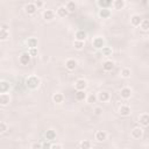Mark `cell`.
I'll return each instance as SVG.
<instances>
[{
    "instance_id": "6da1fadb",
    "label": "cell",
    "mask_w": 149,
    "mask_h": 149,
    "mask_svg": "<svg viewBox=\"0 0 149 149\" xmlns=\"http://www.w3.org/2000/svg\"><path fill=\"white\" fill-rule=\"evenodd\" d=\"M40 84H41V80H40V78L36 77V76H31V77H28V78L26 79V85H27V87L32 88V90H35V88H37V87L40 86Z\"/></svg>"
},
{
    "instance_id": "7a4b0ae2",
    "label": "cell",
    "mask_w": 149,
    "mask_h": 149,
    "mask_svg": "<svg viewBox=\"0 0 149 149\" xmlns=\"http://www.w3.org/2000/svg\"><path fill=\"white\" fill-rule=\"evenodd\" d=\"M92 46H93L96 49H103V48L105 47V41H104L103 37L97 36V37H95V39L92 40Z\"/></svg>"
},
{
    "instance_id": "3957f363",
    "label": "cell",
    "mask_w": 149,
    "mask_h": 149,
    "mask_svg": "<svg viewBox=\"0 0 149 149\" xmlns=\"http://www.w3.org/2000/svg\"><path fill=\"white\" fill-rule=\"evenodd\" d=\"M142 134H143V131H142V128H140V127H135V128H133L132 132H131V136H132L134 140H140V139L142 137Z\"/></svg>"
},
{
    "instance_id": "277c9868",
    "label": "cell",
    "mask_w": 149,
    "mask_h": 149,
    "mask_svg": "<svg viewBox=\"0 0 149 149\" xmlns=\"http://www.w3.org/2000/svg\"><path fill=\"white\" fill-rule=\"evenodd\" d=\"M31 58H32L31 54H29V52H23L20 56V63L22 65H28L29 63H31Z\"/></svg>"
},
{
    "instance_id": "5b68a950",
    "label": "cell",
    "mask_w": 149,
    "mask_h": 149,
    "mask_svg": "<svg viewBox=\"0 0 149 149\" xmlns=\"http://www.w3.org/2000/svg\"><path fill=\"white\" fill-rule=\"evenodd\" d=\"M10 101H11V97L7 92L0 95V105L1 106H7L10 104Z\"/></svg>"
},
{
    "instance_id": "8992f818",
    "label": "cell",
    "mask_w": 149,
    "mask_h": 149,
    "mask_svg": "<svg viewBox=\"0 0 149 149\" xmlns=\"http://www.w3.org/2000/svg\"><path fill=\"white\" fill-rule=\"evenodd\" d=\"M110 98H111V96L107 91H101L98 93V100L100 103H107L110 100Z\"/></svg>"
},
{
    "instance_id": "52a82bcc",
    "label": "cell",
    "mask_w": 149,
    "mask_h": 149,
    "mask_svg": "<svg viewBox=\"0 0 149 149\" xmlns=\"http://www.w3.org/2000/svg\"><path fill=\"white\" fill-rule=\"evenodd\" d=\"M95 139H96L97 142H104L107 139V133L104 132V131H98L95 135Z\"/></svg>"
},
{
    "instance_id": "ba28073f",
    "label": "cell",
    "mask_w": 149,
    "mask_h": 149,
    "mask_svg": "<svg viewBox=\"0 0 149 149\" xmlns=\"http://www.w3.org/2000/svg\"><path fill=\"white\" fill-rule=\"evenodd\" d=\"M56 14H57V16H59V18H65V16H68L69 11H68V8H67L65 6H61V7H58V8L56 10Z\"/></svg>"
},
{
    "instance_id": "9c48e42d",
    "label": "cell",
    "mask_w": 149,
    "mask_h": 149,
    "mask_svg": "<svg viewBox=\"0 0 149 149\" xmlns=\"http://www.w3.org/2000/svg\"><path fill=\"white\" fill-rule=\"evenodd\" d=\"M120 96H121V98L122 99H129L131 97H132V90L129 87H124V88H121V91H120Z\"/></svg>"
},
{
    "instance_id": "30bf717a",
    "label": "cell",
    "mask_w": 149,
    "mask_h": 149,
    "mask_svg": "<svg viewBox=\"0 0 149 149\" xmlns=\"http://www.w3.org/2000/svg\"><path fill=\"white\" fill-rule=\"evenodd\" d=\"M65 68L68 70H70V71H73L77 68V61H76V59H73V58L68 59V61L65 62Z\"/></svg>"
},
{
    "instance_id": "8fae6325",
    "label": "cell",
    "mask_w": 149,
    "mask_h": 149,
    "mask_svg": "<svg viewBox=\"0 0 149 149\" xmlns=\"http://www.w3.org/2000/svg\"><path fill=\"white\" fill-rule=\"evenodd\" d=\"M86 86H87V83H86L85 79H78V80L75 83L76 90H83V91H85Z\"/></svg>"
},
{
    "instance_id": "7c38bea8",
    "label": "cell",
    "mask_w": 149,
    "mask_h": 149,
    "mask_svg": "<svg viewBox=\"0 0 149 149\" xmlns=\"http://www.w3.org/2000/svg\"><path fill=\"white\" fill-rule=\"evenodd\" d=\"M119 113H120L122 116H128L132 113V110L128 105H122V106H120V108H119Z\"/></svg>"
},
{
    "instance_id": "4fadbf2b",
    "label": "cell",
    "mask_w": 149,
    "mask_h": 149,
    "mask_svg": "<svg viewBox=\"0 0 149 149\" xmlns=\"http://www.w3.org/2000/svg\"><path fill=\"white\" fill-rule=\"evenodd\" d=\"M24 10H26V13H27V14H29V15H33V14H35V12L37 11V7L35 6V4H34V3H32V4H28V5H26Z\"/></svg>"
},
{
    "instance_id": "5bb4252c",
    "label": "cell",
    "mask_w": 149,
    "mask_h": 149,
    "mask_svg": "<svg viewBox=\"0 0 149 149\" xmlns=\"http://www.w3.org/2000/svg\"><path fill=\"white\" fill-rule=\"evenodd\" d=\"M139 122L143 127H148L149 126V114H142V115H140Z\"/></svg>"
},
{
    "instance_id": "9a60e30c",
    "label": "cell",
    "mask_w": 149,
    "mask_h": 149,
    "mask_svg": "<svg viewBox=\"0 0 149 149\" xmlns=\"http://www.w3.org/2000/svg\"><path fill=\"white\" fill-rule=\"evenodd\" d=\"M42 16H43V19L46 21H51V20L55 19V12L51 11V10H47V11L43 12V15Z\"/></svg>"
},
{
    "instance_id": "2e32d148",
    "label": "cell",
    "mask_w": 149,
    "mask_h": 149,
    "mask_svg": "<svg viewBox=\"0 0 149 149\" xmlns=\"http://www.w3.org/2000/svg\"><path fill=\"white\" fill-rule=\"evenodd\" d=\"M114 3V0H98V5L100 8H110Z\"/></svg>"
},
{
    "instance_id": "e0dca14e",
    "label": "cell",
    "mask_w": 149,
    "mask_h": 149,
    "mask_svg": "<svg viewBox=\"0 0 149 149\" xmlns=\"http://www.w3.org/2000/svg\"><path fill=\"white\" fill-rule=\"evenodd\" d=\"M141 21H142V19H141V16L137 15V14H134V15L131 16V23H132L134 27H140Z\"/></svg>"
},
{
    "instance_id": "ac0fdd59",
    "label": "cell",
    "mask_w": 149,
    "mask_h": 149,
    "mask_svg": "<svg viewBox=\"0 0 149 149\" xmlns=\"http://www.w3.org/2000/svg\"><path fill=\"white\" fill-rule=\"evenodd\" d=\"M75 98H76V100L82 101V100H85L87 97H86L85 91H83V90H77V91L75 92Z\"/></svg>"
},
{
    "instance_id": "d6986e66",
    "label": "cell",
    "mask_w": 149,
    "mask_h": 149,
    "mask_svg": "<svg viewBox=\"0 0 149 149\" xmlns=\"http://www.w3.org/2000/svg\"><path fill=\"white\" fill-rule=\"evenodd\" d=\"M125 0H114V3H113V7H114V10H116V11H120V10H122L124 7H125Z\"/></svg>"
},
{
    "instance_id": "ffe728a7",
    "label": "cell",
    "mask_w": 149,
    "mask_h": 149,
    "mask_svg": "<svg viewBox=\"0 0 149 149\" xmlns=\"http://www.w3.org/2000/svg\"><path fill=\"white\" fill-rule=\"evenodd\" d=\"M76 40H79V41H85V39H86V36H87V34H86V32L85 31H83V29H80V31H77L76 32Z\"/></svg>"
},
{
    "instance_id": "44dd1931",
    "label": "cell",
    "mask_w": 149,
    "mask_h": 149,
    "mask_svg": "<svg viewBox=\"0 0 149 149\" xmlns=\"http://www.w3.org/2000/svg\"><path fill=\"white\" fill-rule=\"evenodd\" d=\"M52 100H54V103H56V104H61V103H63V100H64V96H63L62 93L57 92V93H55V95L52 96Z\"/></svg>"
},
{
    "instance_id": "7402d4cb",
    "label": "cell",
    "mask_w": 149,
    "mask_h": 149,
    "mask_svg": "<svg viewBox=\"0 0 149 149\" xmlns=\"http://www.w3.org/2000/svg\"><path fill=\"white\" fill-rule=\"evenodd\" d=\"M10 91V84L5 80H1V83H0V92L1 93H6Z\"/></svg>"
},
{
    "instance_id": "603a6c76",
    "label": "cell",
    "mask_w": 149,
    "mask_h": 149,
    "mask_svg": "<svg viewBox=\"0 0 149 149\" xmlns=\"http://www.w3.org/2000/svg\"><path fill=\"white\" fill-rule=\"evenodd\" d=\"M103 69L105 71H112L114 69V62H112V61H105L104 64H103Z\"/></svg>"
},
{
    "instance_id": "cb8c5ba5",
    "label": "cell",
    "mask_w": 149,
    "mask_h": 149,
    "mask_svg": "<svg viewBox=\"0 0 149 149\" xmlns=\"http://www.w3.org/2000/svg\"><path fill=\"white\" fill-rule=\"evenodd\" d=\"M99 16L103 19H108L111 16V11L108 8H101L99 11Z\"/></svg>"
},
{
    "instance_id": "d4e9b609",
    "label": "cell",
    "mask_w": 149,
    "mask_h": 149,
    "mask_svg": "<svg viewBox=\"0 0 149 149\" xmlns=\"http://www.w3.org/2000/svg\"><path fill=\"white\" fill-rule=\"evenodd\" d=\"M46 139H47L48 141H52V140H55V139H56V132H55L54 129H49V131H47V132H46Z\"/></svg>"
},
{
    "instance_id": "484cf974",
    "label": "cell",
    "mask_w": 149,
    "mask_h": 149,
    "mask_svg": "<svg viewBox=\"0 0 149 149\" xmlns=\"http://www.w3.org/2000/svg\"><path fill=\"white\" fill-rule=\"evenodd\" d=\"M65 7L68 8L69 13H75V12H76V10H77V5H76L73 1H69V3L67 4V6H65Z\"/></svg>"
},
{
    "instance_id": "4316f807",
    "label": "cell",
    "mask_w": 149,
    "mask_h": 149,
    "mask_svg": "<svg viewBox=\"0 0 149 149\" xmlns=\"http://www.w3.org/2000/svg\"><path fill=\"white\" fill-rule=\"evenodd\" d=\"M27 44L29 48H37V40L35 37H31V39H28Z\"/></svg>"
},
{
    "instance_id": "83f0119b",
    "label": "cell",
    "mask_w": 149,
    "mask_h": 149,
    "mask_svg": "<svg viewBox=\"0 0 149 149\" xmlns=\"http://www.w3.org/2000/svg\"><path fill=\"white\" fill-rule=\"evenodd\" d=\"M86 100H87V103H88V104H95V103L98 100V96H97V95H95V93H91V95H88V96H87Z\"/></svg>"
},
{
    "instance_id": "f1b7e54d",
    "label": "cell",
    "mask_w": 149,
    "mask_h": 149,
    "mask_svg": "<svg viewBox=\"0 0 149 149\" xmlns=\"http://www.w3.org/2000/svg\"><path fill=\"white\" fill-rule=\"evenodd\" d=\"M140 28L142 29L143 32H147V31H149V20H142L141 21V24H140Z\"/></svg>"
},
{
    "instance_id": "f546056e",
    "label": "cell",
    "mask_w": 149,
    "mask_h": 149,
    "mask_svg": "<svg viewBox=\"0 0 149 149\" xmlns=\"http://www.w3.org/2000/svg\"><path fill=\"white\" fill-rule=\"evenodd\" d=\"M131 75H132L131 69H128V68H124V69L121 70V77H122V78H129V77H131Z\"/></svg>"
},
{
    "instance_id": "4dcf8cb0",
    "label": "cell",
    "mask_w": 149,
    "mask_h": 149,
    "mask_svg": "<svg viewBox=\"0 0 149 149\" xmlns=\"http://www.w3.org/2000/svg\"><path fill=\"white\" fill-rule=\"evenodd\" d=\"M7 37H10V32L5 31V29H1V31H0V40L5 41V40H7Z\"/></svg>"
},
{
    "instance_id": "1f68e13d",
    "label": "cell",
    "mask_w": 149,
    "mask_h": 149,
    "mask_svg": "<svg viewBox=\"0 0 149 149\" xmlns=\"http://www.w3.org/2000/svg\"><path fill=\"white\" fill-rule=\"evenodd\" d=\"M73 47H75V49H77V50H82V49L84 48V41L76 40V41L73 42Z\"/></svg>"
},
{
    "instance_id": "d6a6232c",
    "label": "cell",
    "mask_w": 149,
    "mask_h": 149,
    "mask_svg": "<svg viewBox=\"0 0 149 149\" xmlns=\"http://www.w3.org/2000/svg\"><path fill=\"white\" fill-rule=\"evenodd\" d=\"M91 142L90 141H87V140H84V141H82L80 142V144H79V147L80 148H83V149H88V148H91Z\"/></svg>"
},
{
    "instance_id": "836d02e7",
    "label": "cell",
    "mask_w": 149,
    "mask_h": 149,
    "mask_svg": "<svg viewBox=\"0 0 149 149\" xmlns=\"http://www.w3.org/2000/svg\"><path fill=\"white\" fill-rule=\"evenodd\" d=\"M101 50H103V55L104 56H111L112 55V49L108 48V47H104Z\"/></svg>"
},
{
    "instance_id": "e575fe53",
    "label": "cell",
    "mask_w": 149,
    "mask_h": 149,
    "mask_svg": "<svg viewBox=\"0 0 149 149\" xmlns=\"http://www.w3.org/2000/svg\"><path fill=\"white\" fill-rule=\"evenodd\" d=\"M7 131V125H6V122H0V134H4L5 132Z\"/></svg>"
},
{
    "instance_id": "d590c367",
    "label": "cell",
    "mask_w": 149,
    "mask_h": 149,
    "mask_svg": "<svg viewBox=\"0 0 149 149\" xmlns=\"http://www.w3.org/2000/svg\"><path fill=\"white\" fill-rule=\"evenodd\" d=\"M28 52L31 54L32 57H35V56H37V48H29Z\"/></svg>"
},
{
    "instance_id": "8d00e7d4",
    "label": "cell",
    "mask_w": 149,
    "mask_h": 149,
    "mask_svg": "<svg viewBox=\"0 0 149 149\" xmlns=\"http://www.w3.org/2000/svg\"><path fill=\"white\" fill-rule=\"evenodd\" d=\"M95 114L96 115H101L103 114V108L101 107H99V106H97V107H95Z\"/></svg>"
},
{
    "instance_id": "74e56055",
    "label": "cell",
    "mask_w": 149,
    "mask_h": 149,
    "mask_svg": "<svg viewBox=\"0 0 149 149\" xmlns=\"http://www.w3.org/2000/svg\"><path fill=\"white\" fill-rule=\"evenodd\" d=\"M31 148H32V149H40V148H43V144L35 142V143H33V144L31 146Z\"/></svg>"
},
{
    "instance_id": "f35d334b",
    "label": "cell",
    "mask_w": 149,
    "mask_h": 149,
    "mask_svg": "<svg viewBox=\"0 0 149 149\" xmlns=\"http://www.w3.org/2000/svg\"><path fill=\"white\" fill-rule=\"evenodd\" d=\"M34 4H35V6L37 7V10L41 8V7H43V1H42V0H36Z\"/></svg>"
},
{
    "instance_id": "ab89813d",
    "label": "cell",
    "mask_w": 149,
    "mask_h": 149,
    "mask_svg": "<svg viewBox=\"0 0 149 149\" xmlns=\"http://www.w3.org/2000/svg\"><path fill=\"white\" fill-rule=\"evenodd\" d=\"M51 148H56V149H61V148H63V144H59V143H55V144H51Z\"/></svg>"
},
{
    "instance_id": "60d3db41",
    "label": "cell",
    "mask_w": 149,
    "mask_h": 149,
    "mask_svg": "<svg viewBox=\"0 0 149 149\" xmlns=\"http://www.w3.org/2000/svg\"><path fill=\"white\" fill-rule=\"evenodd\" d=\"M1 29H5V31H8V26L5 23H1Z\"/></svg>"
},
{
    "instance_id": "b9f144b4",
    "label": "cell",
    "mask_w": 149,
    "mask_h": 149,
    "mask_svg": "<svg viewBox=\"0 0 149 149\" xmlns=\"http://www.w3.org/2000/svg\"><path fill=\"white\" fill-rule=\"evenodd\" d=\"M43 148H51V144H49V143H44V144H43Z\"/></svg>"
}]
</instances>
